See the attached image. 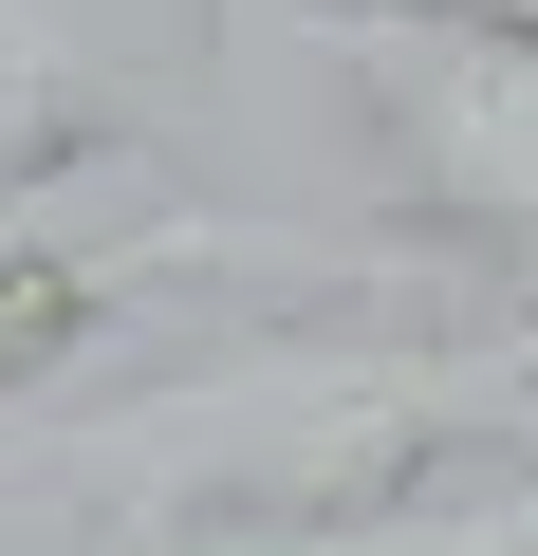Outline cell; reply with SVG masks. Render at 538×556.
<instances>
[{
	"mask_svg": "<svg viewBox=\"0 0 538 556\" xmlns=\"http://www.w3.org/2000/svg\"><path fill=\"white\" fill-rule=\"evenodd\" d=\"M316 38L353 75V130L409 204V241L446 278H501L538 260V38H483V20H409V0H316Z\"/></svg>",
	"mask_w": 538,
	"mask_h": 556,
	"instance_id": "cell-3",
	"label": "cell"
},
{
	"mask_svg": "<svg viewBox=\"0 0 538 556\" xmlns=\"http://www.w3.org/2000/svg\"><path fill=\"white\" fill-rule=\"evenodd\" d=\"M204 278H298V298H483V278H446L427 241H353V223H298V204H130V223H75V241H20L0 260V408L57 390L75 353H167V298H204Z\"/></svg>",
	"mask_w": 538,
	"mask_h": 556,
	"instance_id": "cell-2",
	"label": "cell"
},
{
	"mask_svg": "<svg viewBox=\"0 0 538 556\" xmlns=\"http://www.w3.org/2000/svg\"><path fill=\"white\" fill-rule=\"evenodd\" d=\"M409 20H483V38H538V0H409Z\"/></svg>",
	"mask_w": 538,
	"mask_h": 556,
	"instance_id": "cell-5",
	"label": "cell"
},
{
	"mask_svg": "<svg viewBox=\"0 0 538 556\" xmlns=\"http://www.w3.org/2000/svg\"><path fill=\"white\" fill-rule=\"evenodd\" d=\"M353 556H538V464L520 482H483V501H409L390 538H353Z\"/></svg>",
	"mask_w": 538,
	"mask_h": 556,
	"instance_id": "cell-4",
	"label": "cell"
},
{
	"mask_svg": "<svg viewBox=\"0 0 538 556\" xmlns=\"http://www.w3.org/2000/svg\"><path fill=\"white\" fill-rule=\"evenodd\" d=\"M204 20H279V0H204ZM298 20H316V0H298Z\"/></svg>",
	"mask_w": 538,
	"mask_h": 556,
	"instance_id": "cell-6",
	"label": "cell"
},
{
	"mask_svg": "<svg viewBox=\"0 0 538 556\" xmlns=\"http://www.w3.org/2000/svg\"><path fill=\"white\" fill-rule=\"evenodd\" d=\"M446 464H538V298L241 316L20 427V482L75 501L93 556H353Z\"/></svg>",
	"mask_w": 538,
	"mask_h": 556,
	"instance_id": "cell-1",
	"label": "cell"
}]
</instances>
